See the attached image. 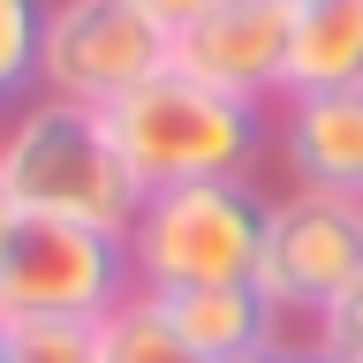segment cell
Wrapping results in <instances>:
<instances>
[{
	"mask_svg": "<svg viewBox=\"0 0 363 363\" xmlns=\"http://www.w3.org/2000/svg\"><path fill=\"white\" fill-rule=\"evenodd\" d=\"M106 129L129 159L136 189H174V182H257V159L272 152V113L242 106L197 76H152L106 106Z\"/></svg>",
	"mask_w": 363,
	"mask_h": 363,
	"instance_id": "cell-1",
	"label": "cell"
},
{
	"mask_svg": "<svg viewBox=\"0 0 363 363\" xmlns=\"http://www.w3.org/2000/svg\"><path fill=\"white\" fill-rule=\"evenodd\" d=\"M0 182L23 212L84 220V227H106V235H129L136 204H144L106 113L45 99V91L0 121Z\"/></svg>",
	"mask_w": 363,
	"mask_h": 363,
	"instance_id": "cell-2",
	"label": "cell"
},
{
	"mask_svg": "<svg viewBox=\"0 0 363 363\" xmlns=\"http://www.w3.org/2000/svg\"><path fill=\"white\" fill-rule=\"evenodd\" d=\"M265 220H272V189H257V182L144 189L129 235H121L129 280L144 295L242 288V280H257V257H265Z\"/></svg>",
	"mask_w": 363,
	"mask_h": 363,
	"instance_id": "cell-3",
	"label": "cell"
},
{
	"mask_svg": "<svg viewBox=\"0 0 363 363\" xmlns=\"http://www.w3.org/2000/svg\"><path fill=\"white\" fill-rule=\"evenodd\" d=\"M129 295H136L129 250L106 227L23 212L8 250H0V325H30V318H84V325H99Z\"/></svg>",
	"mask_w": 363,
	"mask_h": 363,
	"instance_id": "cell-4",
	"label": "cell"
},
{
	"mask_svg": "<svg viewBox=\"0 0 363 363\" xmlns=\"http://www.w3.org/2000/svg\"><path fill=\"white\" fill-rule=\"evenodd\" d=\"M174 68V30L136 0H45L38 91L106 113Z\"/></svg>",
	"mask_w": 363,
	"mask_h": 363,
	"instance_id": "cell-5",
	"label": "cell"
},
{
	"mask_svg": "<svg viewBox=\"0 0 363 363\" xmlns=\"http://www.w3.org/2000/svg\"><path fill=\"white\" fill-rule=\"evenodd\" d=\"M356 280H363V204L356 197H325V189L272 197L265 257H257V295L280 311L295 348H303V333H311Z\"/></svg>",
	"mask_w": 363,
	"mask_h": 363,
	"instance_id": "cell-6",
	"label": "cell"
},
{
	"mask_svg": "<svg viewBox=\"0 0 363 363\" xmlns=\"http://www.w3.org/2000/svg\"><path fill=\"white\" fill-rule=\"evenodd\" d=\"M288 45H295L288 0H212L204 16L174 30V68L272 113L288 99Z\"/></svg>",
	"mask_w": 363,
	"mask_h": 363,
	"instance_id": "cell-7",
	"label": "cell"
},
{
	"mask_svg": "<svg viewBox=\"0 0 363 363\" xmlns=\"http://www.w3.org/2000/svg\"><path fill=\"white\" fill-rule=\"evenodd\" d=\"M272 152L295 174V189L363 204V84L348 91H303L272 106Z\"/></svg>",
	"mask_w": 363,
	"mask_h": 363,
	"instance_id": "cell-8",
	"label": "cell"
},
{
	"mask_svg": "<svg viewBox=\"0 0 363 363\" xmlns=\"http://www.w3.org/2000/svg\"><path fill=\"white\" fill-rule=\"evenodd\" d=\"M159 311H167V325L182 333V348L197 363L288 356L295 348V333L280 325V311L257 295V280H242V288H182V295H159Z\"/></svg>",
	"mask_w": 363,
	"mask_h": 363,
	"instance_id": "cell-9",
	"label": "cell"
},
{
	"mask_svg": "<svg viewBox=\"0 0 363 363\" xmlns=\"http://www.w3.org/2000/svg\"><path fill=\"white\" fill-rule=\"evenodd\" d=\"M348 84H363V0H311V8H295L288 99L348 91Z\"/></svg>",
	"mask_w": 363,
	"mask_h": 363,
	"instance_id": "cell-10",
	"label": "cell"
},
{
	"mask_svg": "<svg viewBox=\"0 0 363 363\" xmlns=\"http://www.w3.org/2000/svg\"><path fill=\"white\" fill-rule=\"evenodd\" d=\"M99 348H106V363H197L182 348V333L167 325L159 295H144V288H136L113 318H99Z\"/></svg>",
	"mask_w": 363,
	"mask_h": 363,
	"instance_id": "cell-11",
	"label": "cell"
},
{
	"mask_svg": "<svg viewBox=\"0 0 363 363\" xmlns=\"http://www.w3.org/2000/svg\"><path fill=\"white\" fill-rule=\"evenodd\" d=\"M38 45H45V0H0V121L38 99Z\"/></svg>",
	"mask_w": 363,
	"mask_h": 363,
	"instance_id": "cell-12",
	"label": "cell"
},
{
	"mask_svg": "<svg viewBox=\"0 0 363 363\" xmlns=\"http://www.w3.org/2000/svg\"><path fill=\"white\" fill-rule=\"evenodd\" d=\"M0 356L8 363H106L99 325L84 318H30V325H0Z\"/></svg>",
	"mask_w": 363,
	"mask_h": 363,
	"instance_id": "cell-13",
	"label": "cell"
},
{
	"mask_svg": "<svg viewBox=\"0 0 363 363\" xmlns=\"http://www.w3.org/2000/svg\"><path fill=\"white\" fill-rule=\"evenodd\" d=\"M303 356H325V363H363V280L340 295L333 311L303 333Z\"/></svg>",
	"mask_w": 363,
	"mask_h": 363,
	"instance_id": "cell-14",
	"label": "cell"
},
{
	"mask_svg": "<svg viewBox=\"0 0 363 363\" xmlns=\"http://www.w3.org/2000/svg\"><path fill=\"white\" fill-rule=\"evenodd\" d=\"M136 8H152V16L167 23V30H182V23H189V16H204L212 0H136Z\"/></svg>",
	"mask_w": 363,
	"mask_h": 363,
	"instance_id": "cell-15",
	"label": "cell"
},
{
	"mask_svg": "<svg viewBox=\"0 0 363 363\" xmlns=\"http://www.w3.org/2000/svg\"><path fill=\"white\" fill-rule=\"evenodd\" d=\"M16 220H23V204L8 197V182H0V250H8V235H16Z\"/></svg>",
	"mask_w": 363,
	"mask_h": 363,
	"instance_id": "cell-16",
	"label": "cell"
},
{
	"mask_svg": "<svg viewBox=\"0 0 363 363\" xmlns=\"http://www.w3.org/2000/svg\"><path fill=\"white\" fill-rule=\"evenodd\" d=\"M288 356H295V348H288ZM288 356H220V363H288Z\"/></svg>",
	"mask_w": 363,
	"mask_h": 363,
	"instance_id": "cell-17",
	"label": "cell"
},
{
	"mask_svg": "<svg viewBox=\"0 0 363 363\" xmlns=\"http://www.w3.org/2000/svg\"><path fill=\"white\" fill-rule=\"evenodd\" d=\"M288 363H325V356H303V348H295V356H288Z\"/></svg>",
	"mask_w": 363,
	"mask_h": 363,
	"instance_id": "cell-18",
	"label": "cell"
},
{
	"mask_svg": "<svg viewBox=\"0 0 363 363\" xmlns=\"http://www.w3.org/2000/svg\"><path fill=\"white\" fill-rule=\"evenodd\" d=\"M288 8H311V0H288Z\"/></svg>",
	"mask_w": 363,
	"mask_h": 363,
	"instance_id": "cell-19",
	"label": "cell"
},
{
	"mask_svg": "<svg viewBox=\"0 0 363 363\" xmlns=\"http://www.w3.org/2000/svg\"><path fill=\"white\" fill-rule=\"evenodd\" d=\"M0 363H8V356H0Z\"/></svg>",
	"mask_w": 363,
	"mask_h": 363,
	"instance_id": "cell-20",
	"label": "cell"
}]
</instances>
